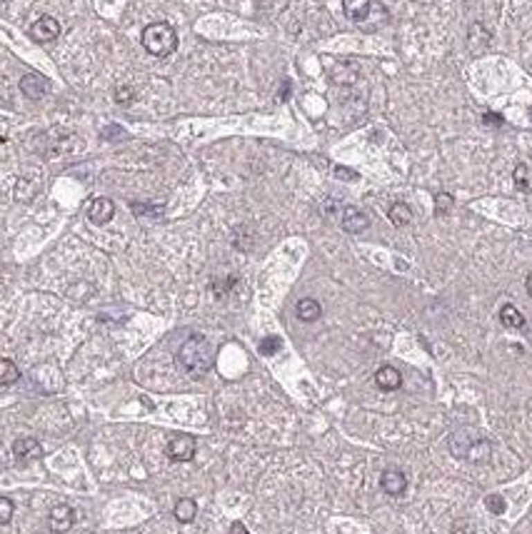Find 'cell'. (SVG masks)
Returning <instances> with one entry per match:
<instances>
[{"instance_id": "1", "label": "cell", "mask_w": 532, "mask_h": 534, "mask_svg": "<svg viewBox=\"0 0 532 534\" xmlns=\"http://www.w3.org/2000/svg\"><path fill=\"white\" fill-rule=\"evenodd\" d=\"M175 362L178 367L190 377H203L205 372H210L212 365H215V350L205 338L200 335H192L190 340L180 344L178 355H175Z\"/></svg>"}, {"instance_id": "2", "label": "cell", "mask_w": 532, "mask_h": 534, "mask_svg": "<svg viewBox=\"0 0 532 534\" xmlns=\"http://www.w3.org/2000/svg\"><path fill=\"white\" fill-rule=\"evenodd\" d=\"M143 48L155 57L173 55L178 48V33L170 23H150L143 30Z\"/></svg>"}, {"instance_id": "3", "label": "cell", "mask_w": 532, "mask_h": 534, "mask_svg": "<svg viewBox=\"0 0 532 534\" xmlns=\"http://www.w3.org/2000/svg\"><path fill=\"white\" fill-rule=\"evenodd\" d=\"M450 450L455 457L470 459V462H485L490 457V442L473 430H457L450 437Z\"/></svg>"}, {"instance_id": "4", "label": "cell", "mask_w": 532, "mask_h": 534, "mask_svg": "<svg viewBox=\"0 0 532 534\" xmlns=\"http://www.w3.org/2000/svg\"><path fill=\"white\" fill-rule=\"evenodd\" d=\"M195 452H198V442L187 432H180L175 434V437H170V442H167L165 447L167 459H173V462H190V459L195 457Z\"/></svg>"}, {"instance_id": "5", "label": "cell", "mask_w": 532, "mask_h": 534, "mask_svg": "<svg viewBox=\"0 0 532 534\" xmlns=\"http://www.w3.org/2000/svg\"><path fill=\"white\" fill-rule=\"evenodd\" d=\"M30 35L33 40H38V43H53V40H58L60 35V23L53 15H40L30 28Z\"/></svg>"}, {"instance_id": "6", "label": "cell", "mask_w": 532, "mask_h": 534, "mask_svg": "<svg viewBox=\"0 0 532 534\" xmlns=\"http://www.w3.org/2000/svg\"><path fill=\"white\" fill-rule=\"evenodd\" d=\"M116 215V205L108 197H93L88 203V220L93 225H108Z\"/></svg>"}, {"instance_id": "7", "label": "cell", "mask_w": 532, "mask_h": 534, "mask_svg": "<svg viewBox=\"0 0 532 534\" xmlns=\"http://www.w3.org/2000/svg\"><path fill=\"white\" fill-rule=\"evenodd\" d=\"M20 90H23V95L30 98V100H40L43 95L51 93V83H48V77L28 73V75L20 77Z\"/></svg>"}, {"instance_id": "8", "label": "cell", "mask_w": 532, "mask_h": 534, "mask_svg": "<svg viewBox=\"0 0 532 534\" xmlns=\"http://www.w3.org/2000/svg\"><path fill=\"white\" fill-rule=\"evenodd\" d=\"M340 225L345 232L358 235V232H365V230L370 228V217H367L363 210H358V208H345V210H342V217H340Z\"/></svg>"}, {"instance_id": "9", "label": "cell", "mask_w": 532, "mask_h": 534, "mask_svg": "<svg viewBox=\"0 0 532 534\" xmlns=\"http://www.w3.org/2000/svg\"><path fill=\"white\" fill-rule=\"evenodd\" d=\"M73 522H75V515H73V509L68 507V504L53 507L51 515H48V527H51L55 534H65L73 527Z\"/></svg>"}, {"instance_id": "10", "label": "cell", "mask_w": 532, "mask_h": 534, "mask_svg": "<svg viewBox=\"0 0 532 534\" xmlns=\"http://www.w3.org/2000/svg\"><path fill=\"white\" fill-rule=\"evenodd\" d=\"M380 487H383L385 495L400 497L407 490V477H405L400 470H385L383 477H380Z\"/></svg>"}, {"instance_id": "11", "label": "cell", "mask_w": 532, "mask_h": 534, "mask_svg": "<svg viewBox=\"0 0 532 534\" xmlns=\"http://www.w3.org/2000/svg\"><path fill=\"white\" fill-rule=\"evenodd\" d=\"M375 8L378 6L372 0H342V10H345L347 20H353V23H365Z\"/></svg>"}, {"instance_id": "12", "label": "cell", "mask_w": 532, "mask_h": 534, "mask_svg": "<svg viewBox=\"0 0 532 534\" xmlns=\"http://www.w3.org/2000/svg\"><path fill=\"white\" fill-rule=\"evenodd\" d=\"M375 385H378L380 389H385V392H395V389H400V385H403V375H400L392 365H385V367H380L378 372H375Z\"/></svg>"}, {"instance_id": "13", "label": "cell", "mask_w": 532, "mask_h": 534, "mask_svg": "<svg viewBox=\"0 0 532 534\" xmlns=\"http://www.w3.org/2000/svg\"><path fill=\"white\" fill-rule=\"evenodd\" d=\"M13 452H15V459H20V462H28V459H35L43 454V447H40L38 439H33V437H23L18 439L13 445Z\"/></svg>"}, {"instance_id": "14", "label": "cell", "mask_w": 532, "mask_h": 534, "mask_svg": "<svg viewBox=\"0 0 532 534\" xmlns=\"http://www.w3.org/2000/svg\"><path fill=\"white\" fill-rule=\"evenodd\" d=\"M500 322L505 324V327H510V330H522V327H525V315L515 305L507 302V305L500 307Z\"/></svg>"}, {"instance_id": "15", "label": "cell", "mask_w": 532, "mask_h": 534, "mask_svg": "<svg viewBox=\"0 0 532 534\" xmlns=\"http://www.w3.org/2000/svg\"><path fill=\"white\" fill-rule=\"evenodd\" d=\"M320 315H322V307L318 300L305 297L297 302V317H300L302 322H315V320H320Z\"/></svg>"}, {"instance_id": "16", "label": "cell", "mask_w": 532, "mask_h": 534, "mask_svg": "<svg viewBox=\"0 0 532 534\" xmlns=\"http://www.w3.org/2000/svg\"><path fill=\"white\" fill-rule=\"evenodd\" d=\"M195 515H198V502H195V499H190V497L178 499V504H175V519L183 522V524H190V522L195 519Z\"/></svg>"}, {"instance_id": "17", "label": "cell", "mask_w": 532, "mask_h": 534, "mask_svg": "<svg viewBox=\"0 0 532 534\" xmlns=\"http://www.w3.org/2000/svg\"><path fill=\"white\" fill-rule=\"evenodd\" d=\"M390 223L395 225V228H405V225H410L412 223V210H410V205H405V203H392L390 205Z\"/></svg>"}, {"instance_id": "18", "label": "cell", "mask_w": 532, "mask_h": 534, "mask_svg": "<svg viewBox=\"0 0 532 534\" xmlns=\"http://www.w3.org/2000/svg\"><path fill=\"white\" fill-rule=\"evenodd\" d=\"M513 180H515V187L520 192H532V167L525 165V163H520L513 172Z\"/></svg>"}, {"instance_id": "19", "label": "cell", "mask_w": 532, "mask_h": 534, "mask_svg": "<svg viewBox=\"0 0 532 534\" xmlns=\"http://www.w3.org/2000/svg\"><path fill=\"white\" fill-rule=\"evenodd\" d=\"M18 380H20V369L15 367L13 360H3V362H0V385H3V387H10V385Z\"/></svg>"}, {"instance_id": "20", "label": "cell", "mask_w": 532, "mask_h": 534, "mask_svg": "<svg viewBox=\"0 0 532 534\" xmlns=\"http://www.w3.org/2000/svg\"><path fill=\"white\" fill-rule=\"evenodd\" d=\"M280 347H282V340L275 338V335H270V338L260 340V355H265V357L277 355V352H280Z\"/></svg>"}, {"instance_id": "21", "label": "cell", "mask_w": 532, "mask_h": 534, "mask_svg": "<svg viewBox=\"0 0 532 534\" xmlns=\"http://www.w3.org/2000/svg\"><path fill=\"white\" fill-rule=\"evenodd\" d=\"M452 205H455V200H452V195H448V192H437L435 195V212L437 215H448V212L452 210Z\"/></svg>"}, {"instance_id": "22", "label": "cell", "mask_w": 532, "mask_h": 534, "mask_svg": "<svg viewBox=\"0 0 532 534\" xmlns=\"http://www.w3.org/2000/svg\"><path fill=\"white\" fill-rule=\"evenodd\" d=\"M485 507H488L493 515H505L507 502L502 499L500 495H488V499H485Z\"/></svg>"}, {"instance_id": "23", "label": "cell", "mask_w": 532, "mask_h": 534, "mask_svg": "<svg viewBox=\"0 0 532 534\" xmlns=\"http://www.w3.org/2000/svg\"><path fill=\"white\" fill-rule=\"evenodd\" d=\"M13 519V502L8 497H0V524H8Z\"/></svg>"}, {"instance_id": "24", "label": "cell", "mask_w": 532, "mask_h": 534, "mask_svg": "<svg viewBox=\"0 0 532 534\" xmlns=\"http://www.w3.org/2000/svg\"><path fill=\"white\" fill-rule=\"evenodd\" d=\"M235 285H237V277H228L225 282L215 280V282H212V293H215V297H225V295H228V290H230V287H235Z\"/></svg>"}, {"instance_id": "25", "label": "cell", "mask_w": 532, "mask_h": 534, "mask_svg": "<svg viewBox=\"0 0 532 534\" xmlns=\"http://www.w3.org/2000/svg\"><path fill=\"white\" fill-rule=\"evenodd\" d=\"M135 100V93L133 88H128V85H122V88L116 90V102L118 105H130V102Z\"/></svg>"}, {"instance_id": "26", "label": "cell", "mask_w": 532, "mask_h": 534, "mask_svg": "<svg viewBox=\"0 0 532 534\" xmlns=\"http://www.w3.org/2000/svg\"><path fill=\"white\" fill-rule=\"evenodd\" d=\"M482 122L488 127H502L505 125V118H502L500 113H485L482 115Z\"/></svg>"}, {"instance_id": "27", "label": "cell", "mask_w": 532, "mask_h": 534, "mask_svg": "<svg viewBox=\"0 0 532 534\" xmlns=\"http://www.w3.org/2000/svg\"><path fill=\"white\" fill-rule=\"evenodd\" d=\"M130 208H133L135 215H160V208H150V205H138V203H133Z\"/></svg>"}, {"instance_id": "28", "label": "cell", "mask_w": 532, "mask_h": 534, "mask_svg": "<svg viewBox=\"0 0 532 534\" xmlns=\"http://www.w3.org/2000/svg\"><path fill=\"white\" fill-rule=\"evenodd\" d=\"M335 175H338V178H345V180H358V172L350 170V167H340V165L335 167Z\"/></svg>"}, {"instance_id": "29", "label": "cell", "mask_w": 532, "mask_h": 534, "mask_svg": "<svg viewBox=\"0 0 532 534\" xmlns=\"http://www.w3.org/2000/svg\"><path fill=\"white\" fill-rule=\"evenodd\" d=\"M228 534H250V532H248V527H245L243 522H232V527Z\"/></svg>"}, {"instance_id": "30", "label": "cell", "mask_w": 532, "mask_h": 534, "mask_svg": "<svg viewBox=\"0 0 532 534\" xmlns=\"http://www.w3.org/2000/svg\"><path fill=\"white\" fill-rule=\"evenodd\" d=\"M288 95H290V80H285V83H282V93H280V100H288Z\"/></svg>"}, {"instance_id": "31", "label": "cell", "mask_w": 532, "mask_h": 534, "mask_svg": "<svg viewBox=\"0 0 532 534\" xmlns=\"http://www.w3.org/2000/svg\"><path fill=\"white\" fill-rule=\"evenodd\" d=\"M525 290H527V295L532 297V273L527 275V280H525Z\"/></svg>"}, {"instance_id": "32", "label": "cell", "mask_w": 532, "mask_h": 534, "mask_svg": "<svg viewBox=\"0 0 532 534\" xmlns=\"http://www.w3.org/2000/svg\"><path fill=\"white\" fill-rule=\"evenodd\" d=\"M530 118H532V108H530Z\"/></svg>"}]
</instances>
